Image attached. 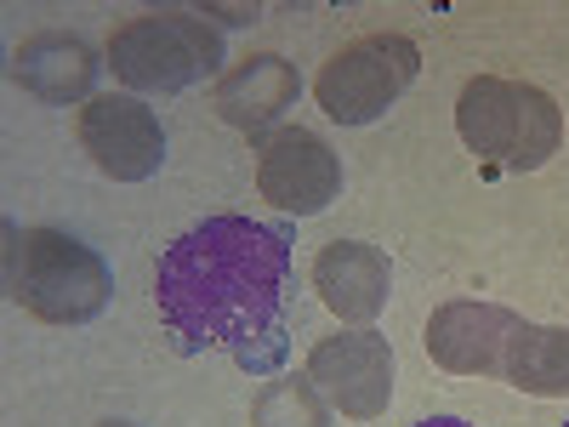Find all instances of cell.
I'll return each instance as SVG.
<instances>
[{
	"mask_svg": "<svg viewBox=\"0 0 569 427\" xmlns=\"http://www.w3.org/2000/svg\"><path fill=\"white\" fill-rule=\"evenodd\" d=\"M257 195L284 217H319L342 195V155L308 126H279L257 142Z\"/></svg>",
	"mask_w": 569,
	"mask_h": 427,
	"instance_id": "7",
	"label": "cell"
},
{
	"mask_svg": "<svg viewBox=\"0 0 569 427\" xmlns=\"http://www.w3.org/2000/svg\"><path fill=\"white\" fill-rule=\"evenodd\" d=\"M563 427H569V421H563Z\"/></svg>",
	"mask_w": 569,
	"mask_h": 427,
	"instance_id": "17",
	"label": "cell"
},
{
	"mask_svg": "<svg viewBox=\"0 0 569 427\" xmlns=\"http://www.w3.org/2000/svg\"><path fill=\"white\" fill-rule=\"evenodd\" d=\"M313 291L342 325H370L393 297V262H388L382 246L330 240L313 257Z\"/></svg>",
	"mask_w": 569,
	"mask_h": 427,
	"instance_id": "11",
	"label": "cell"
},
{
	"mask_svg": "<svg viewBox=\"0 0 569 427\" xmlns=\"http://www.w3.org/2000/svg\"><path fill=\"white\" fill-rule=\"evenodd\" d=\"M501 383L536 399H569V325H518Z\"/></svg>",
	"mask_w": 569,
	"mask_h": 427,
	"instance_id": "13",
	"label": "cell"
},
{
	"mask_svg": "<svg viewBox=\"0 0 569 427\" xmlns=\"http://www.w3.org/2000/svg\"><path fill=\"white\" fill-rule=\"evenodd\" d=\"M456 131L490 171H541L563 142V115L530 80L472 75L456 98Z\"/></svg>",
	"mask_w": 569,
	"mask_h": 427,
	"instance_id": "3",
	"label": "cell"
},
{
	"mask_svg": "<svg viewBox=\"0 0 569 427\" xmlns=\"http://www.w3.org/2000/svg\"><path fill=\"white\" fill-rule=\"evenodd\" d=\"M525 325L501 302H445L427 319V359L456 376H501L512 330Z\"/></svg>",
	"mask_w": 569,
	"mask_h": 427,
	"instance_id": "9",
	"label": "cell"
},
{
	"mask_svg": "<svg viewBox=\"0 0 569 427\" xmlns=\"http://www.w3.org/2000/svg\"><path fill=\"white\" fill-rule=\"evenodd\" d=\"M7 297L40 325H91L114 302V274L63 228L7 222Z\"/></svg>",
	"mask_w": 569,
	"mask_h": 427,
	"instance_id": "2",
	"label": "cell"
},
{
	"mask_svg": "<svg viewBox=\"0 0 569 427\" xmlns=\"http://www.w3.org/2000/svg\"><path fill=\"white\" fill-rule=\"evenodd\" d=\"M109 69L120 86L149 91V98H171V91H188L222 69V34L206 23V12H149L131 18L109 34Z\"/></svg>",
	"mask_w": 569,
	"mask_h": 427,
	"instance_id": "4",
	"label": "cell"
},
{
	"mask_svg": "<svg viewBox=\"0 0 569 427\" xmlns=\"http://www.w3.org/2000/svg\"><path fill=\"white\" fill-rule=\"evenodd\" d=\"M154 302L177 354H228L251 376H279L291 354V228L206 217L160 251Z\"/></svg>",
	"mask_w": 569,
	"mask_h": 427,
	"instance_id": "1",
	"label": "cell"
},
{
	"mask_svg": "<svg viewBox=\"0 0 569 427\" xmlns=\"http://www.w3.org/2000/svg\"><path fill=\"white\" fill-rule=\"evenodd\" d=\"M421 75V52L405 34H365L353 46H342L313 80V98L325 109V120L337 126H370L382 120Z\"/></svg>",
	"mask_w": 569,
	"mask_h": 427,
	"instance_id": "5",
	"label": "cell"
},
{
	"mask_svg": "<svg viewBox=\"0 0 569 427\" xmlns=\"http://www.w3.org/2000/svg\"><path fill=\"white\" fill-rule=\"evenodd\" d=\"M98 52L80 40V34H63V29H40L29 40H18V52H12V86L29 91L34 103H91L98 98Z\"/></svg>",
	"mask_w": 569,
	"mask_h": 427,
	"instance_id": "12",
	"label": "cell"
},
{
	"mask_svg": "<svg viewBox=\"0 0 569 427\" xmlns=\"http://www.w3.org/2000/svg\"><path fill=\"white\" fill-rule=\"evenodd\" d=\"M302 98V75L291 58H279V52H257L246 63H233L217 91H211V109L233 126V131H251V137H268L279 131V120L297 109Z\"/></svg>",
	"mask_w": 569,
	"mask_h": 427,
	"instance_id": "10",
	"label": "cell"
},
{
	"mask_svg": "<svg viewBox=\"0 0 569 427\" xmlns=\"http://www.w3.org/2000/svg\"><path fill=\"white\" fill-rule=\"evenodd\" d=\"M98 427H137V421H98Z\"/></svg>",
	"mask_w": 569,
	"mask_h": 427,
	"instance_id": "16",
	"label": "cell"
},
{
	"mask_svg": "<svg viewBox=\"0 0 569 427\" xmlns=\"http://www.w3.org/2000/svg\"><path fill=\"white\" fill-rule=\"evenodd\" d=\"M308 383L325 394V405L348 421H376L393 405V348L382 330L353 325L337 337H319L308 354Z\"/></svg>",
	"mask_w": 569,
	"mask_h": 427,
	"instance_id": "6",
	"label": "cell"
},
{
	"mask_svg": "<svg viewBox=\"0 0 569 427\" xmlns=\"http://www.w3.org/2000/svg\"><path fill=\"white\" fill-rule=\"evenodd\" d=\"M416 427H472V421H461V416H427V421H416Z\"/></svg>",
	"mask_w": 569,
	"mask_h": 427,
	"instance_id": "15",
	"label": "cell"
},
{
	"mask_svg": "<svg viewBox=\"0 0 569 427\" xmlns=\"http://www.w3.org/2000/svg\"><path fill=\"white\" fill-rule=\"evenodd\" d=\"M80 149L114 182H149L166 166V126L137 91H98L80 109Z\"/></svg>",
	"mask_w": 569,
	"mask_h": 427,
	"instance_id": "8",
	"label": "cell"
},
{
	"mask_svg": "<svg viewBox=\"0 0 569 427\" xmlns=\"http://www.w3.org/2000/svg\"><path fill=\"white\" fill-rule=\"evenodd\" d=\"M330 410L325 394L302 376H268L262 394L251 399V427H330Z\"/></svg>",
	"mask_w": 569,
	"mask_h": 427,
	"instance_id": "14",
	"label": "cell"
}]
</instances>
